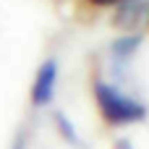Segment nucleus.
<instances>
[{
  "mask_svg": "<svg viewBox=\"0 0 149 149\" xmlns=\"http://www.w3.org/2000/svg\"><path fill=\"white\" fill-rule=\"evenodd\" d=\"M94 97H97V105H100V113L107 123H136L147 115L144 105L120 94L115 86L105 84V81H97L94 84Z\"/></svg>",
  "mask_w": 149,
  "mask_h": 149,
  "instance_id": "f257e3e1",
  "label": "nucleus"
},
{
  "mask_svg": "<svg viewBox=\"0 0 149 149\" xmlns=\"http://www.w3.org/2000/svg\"><path fill=\"white\" fill-rule=\"evenodd\" d=\"M55 79H58L55 60H45L42 68H39V73H37V79H34V86H31V102L37 107H42V105H47L52 100V94H55Z\"/></svg>",
  "mask_w": 149,
  "mask_h": 149,
  "instance_id": "f03ea898",
  "label": "nucleus"
},
{
  "mask_svg": "<svg viewBox=\"0 0 149 149\" xmlns=\"http://www.w3.org/2000/svg\"><path fill=\"white\" fill-rule=\"evenodd\" d=\"M94 5H115V3H126V0H89Z\"/></svg>",
  "mask_w": 149,
  "mask_h": 149,
  "instance_id": "7ed1b4c3",
  "label": "nucleus"
},
{
  "mask_svg": "<svg viewBox=\"0 0 149 149\" xmlns=\"http://www.w3.org/2000/svg\"><path fill=\"white\" fill-rule=\"evenodd\" d=\"M118 149H131V147H128L126 141H120V144H118Z\"/></svg>",
  "mask_w": 149,
  "mask_h": 149,
  "instance_id": "20e7f679",
  "label": "nucleus"
}]
</instances>
